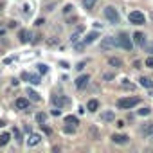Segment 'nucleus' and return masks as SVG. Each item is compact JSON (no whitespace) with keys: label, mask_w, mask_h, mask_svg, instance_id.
I'll list each match as a JSON object with an SVG mask.
<instances>
[{"label":"nucleus","mask_w":153,"mask_h":153,"mask_svg":"<svg viewBox=\"0 0 153 153\" xmlns=\"http://www.w3.org/2000/svg\"><path fill=\"white\" fill-rule=\"evenodd\" d=\"M139 103H140L139 97H121V99L117 101V106H119L121 110H131V108L137 106Z\"/></svg>","instance_id":"1"},{"label":"nucleus","mask_w":153,"mask_h":153,"mask_svg":"<svg viewBox=\"0 0 153 153\" xmlns=\"http://www.w3.org/2000/svg\"><path fill=\"white\" fill-rule=\"evenodd\" d=\"M105 16H106V20L110 24H119V13H117V9L114 6L105 7Z\"/></svg>","instance_id":"2"},{"label":"nucleus","mask_w":153,"mask_h":153,"mask_svg":"<svg viewBox=\"0 0 153 153\" xmlns=\"http://www.w3.org/2000/svg\"><path fill=\"white\" fill-rule=\"evenodd\" d=\"M128 20H130V24H133V25H142V24L146 22L144 13H140V11H131V13L128 15Z\"/></svg>","instance_id":"3"},{"label":"nucleus","mask_w":153,"mask_h":153,"mask_svg":"<svg viewBox=\"0 0 153 153\" xmlns=\"http://www.w3.org/2000/svg\"><path fill=\"white\" fill-rule=\"evenodd\" d=\"M117 42H119V47H123V49H126V51H131V49H133V42L130 40V36H128L126 33H121V34L117 36Z\"/></svg>","instance_id":"4"},{"label":"nucleus","mask_w":153,"mask_h":153,"mask_svg":"<svg viewBox=\"0 0 153 153\" xmlns=\"http://www.w3.org/2000/svg\"><path fill=\"white\" fill-rule=\"evenodd\" d=\"M115 47H119L117 38H114V36H106V38L101 40V49H103V51H110V49H115Z\"/></svg>","instance_id":"5"},{"label":"nucleus","mask_w":153,"mask_h":153,"mask_svg":"<svg viewBox=\"0 0 153 153\" xmlns=\"http://www.w3.org/2000/svg\"><path fill=\"white\" fill-rule=\"evenodd\" d=\"M88 81H90V76H88V74H83V76H79V78L76 79V88L83 90V88L88 85Z\"/></svg>","instance_id":"6"},{"label":"nucleus","mask_w":153,"mask_h":153,"mask_svg":"<svg viewBox=\"0 0 153 153\" xmlns=\"http://www.w3.org/2000/svg\"><path fill=\"white\" fill-rule=\"evenodd\" d=\"M68 103V97H65V96H54L52 97V105L56 106V108H61V106H65Z\"/></svg>","instance_id":"7"},{"label":"nucleus","mask_w":153,"mask_h":153,"mask_svg":"<svg viewBox=\"0 0 153 153\" xmlns=\"http://www.w3.org/2000/svg\"><path fill=\"white\" fill-rule=\"evenodd\" d=\"M112 140H114L115 144H128L130 137H128V135H123V133H114V135H112Z\"/></svg>","instance_id":"8"},{"label":"nucleus","mask_w":153,"mask_h":153,"mask_svg":"<svg viewBox=\"0 0 153 153\" xmlns=\"http://www.w3.org/2000/svg\"><path fill=\"white\" fill-rule=\"evenodd\" d=\"M15 106H16L18 110H25V108H29V99H27V97H18V99L15 101Z\"/></svg>","instance_id":"9"},{"label":"nucleus","mask_w":153,"mask_h":153,"mask_svg":"<svg viewBox=\"0 0 153 153\" xmlns=\"http://www.w3.org/2000/svg\"><path fill=\"white\" fill-rule=\"evenodd\" d=\"M133 42H135L139 47H144V45H146V36H144L142 33H139V31H137V33L133 34Z\"/></svg>","instance_id":"10"},{"label":"nucleus","mask_w":153,"mask_h":153,"mask_svg":"<svg viewBox=\"0 0 153 153\" xmlns=\"http://www.w3.org/2000/svg\"><path fill=\"white\" fill-rule=\"evenodd\" d=\"M40 142H42V135H40V133H33V135L29 137V140H27V144H29L31 148H33V146H38Z\"/></svg>","instance_id":"11"},{"label":"nucleus","mask_w":153,"mask_h":153,"mask_svg":"<svg viewBox=\"0 0 153 153\" xmlns=\"http://www.w3.org/2000/svg\"><path fill=\"white\" fill-rule=\"evenodd\" d=\"M139 85L144 87V88H153V81L149 78H146V76H142V78H139Z\"/></svg>","instance_id":"12"},{"label":"nucleus","mask_w":153,"mask_h":153,"mask_svg":"<svg viewBox=\"0 0 153 153\" xmlns=\"http://www.w3.org/2000/svg\"><path fill=\"white\" fill-rule=\"evenodd\" d=\"M99 36V33H96V31H92V33H88L87 36H85V40H83V43L85 45H90L92 42H96V38Z\"/></svg>","instance_id":"13"},{"label":"nucleus","mask_w":153,"mask_h":153,"mask_svg":"<svg viewBox=\"0 0 153 153\" xmlns=\"http://www.w3.org/2000/svg\"><path fill=\"white\" fill-rule=\"evenodd\" d=\"M97 108H99V101L97 99H90L87 103V110L88 112H97Z\"/></svg>","instance_id":"14"},{"label":"nucleus","mask_w":153,"mask_h":153,"mask_svg":"<svg viewBox=\"0 0 153 153\" xmlns=\"http://www.w3.org/2000/svg\"><path fill=\"white\" fill-rule=\"evenodd\" d=\"M108 65L114 68H119V67H123V59L121 58H108Z\"/></svg>","instance_id":"15"},{"label":"nucleus","mask_w":153,"mask_h":153,"mask_svg":"<svg viewBox=\"0 0 153 153\" xmlns=\"http://www.w3.org/2000/svg\"><path fill=\"white\" fill-rule=\"evenodd\" d=\"M101 119H103V121H106V123H110V121H114V119H115V114H114L112 110H106V112H103V114H101Z\"/></svg>","instance_id":"16"},{"label":"nucleus","mask_w":153,"mask_h":153,"mask_svg":"<svg viewBox=\"0 0 153 153\" xmlns=\"http://www.w3.org/2000/svg\"><path fill=\"white\" fill-rule=\"evenodd\" d=\"M29 31H25V29H20V33H18V38H20V42L22 43H27L29 42Z\"/></svg>","instance_id":"17"},{"label":"nucleus","mask_w":153,"mask_h":153,"mask_svg":"<svg viewBox=\"0 0 153 153\" xmlns=\"http://www.w3.org/2000/svg\"><path fill=\"white\" fill-rule=\"evenodd\" d=\"M65 123H67V124H72V126H78V124H79V119L76 117V115H67V117H65Z\"/></svg>","instance_id":"18"},{"label":"nucleus","mask_w":153,"mask_h":153,"mask_svg":"<svg viewBox=\"0 0 153 153\" xmlns=\"http://www.w3.org/2000/svg\"><path fill=\"white\" fill-rule=\"evenodd\" d=\"M142 133L146 135V137H149V135H153V123H148L144 128H142Z\"/></svg>","instance_id":"19"},{"label":"nucleus","mask_w":153,"mask_h":153,"mask_svg":"<svg viewBox=\"0 0 153 153\" xmlns=\"http://www.w3.org/2000/svg\"><path fill=\"white\" fill-rule=\"evenodd\" d=\"M27 96H29V99H33V101H40V94L34 92V90H29V88H27Z\"/></svg>","instance_id":"20"},{"label":"nucleus","mask_w":153,"mask_h":153,"mask_svg":"<svg viewBox=\"0 0 153 153\" xmlns=\"http://www.w3.org/2000/svg\"><path fill=\"white\" fill-rule=\"evenodd\" d=\"M9 139H11L9 133H2V135H0V146H6L9 142Z\"/></svg>","instance_id":"21"},{"label":"nucleus","mask_w":153,"mask_h":153,"mask_svg":"<svg viewBox=\"0 0 153 153\" xmlns=\"http://www.w3.org/2000/svg\"><path fill=\"white\" fill-rule=\"evenodd\" d=\"M81 33H83V27H79L78 31H76V33L70 36V42H72V43H76V42H78V38H79V34H81Z\"/></svg>","instance_id":"22"},{"label":"nucleus","mask_w":153,"mask_h":153,"mask_svg":"<svg viewBox=\"0 0 153 153\" xmlns=\"http://www.w3.org/2000/svg\"><path fill=\"white\" fill-rule=\"evenodd\" d=\"M96 6V0H83V7L85 9H92Z\"/></svg>","instance_id":"23"},{"label":"nucleus","mask_w":153,"mask_h":153,"mask_svg":"<svg viewBox=\"0 0 153 153\" xmlns=\"http://www.w3.org/2000/svg\"><path fill=\"white\" fill-rule=\"evenodd\" d=\"M29 83H33V85H40V78H38V76H34V74H29Z\"/></svg>","instance_id":"24"},{"label":"nucleus","mask_w":153,"mask_h":153,"mask_svg":"<svg viewBox=\"0 0 153 153\" xmlns=\"http://www.w3.org/2000/svg\"><path fill=\"white\" fill-rule=\"evenodd\" d=\"M149 112H151V110H149L148 106H144V108H140L137 114H139V115H149Z\"/></svg>","instance_id":"25"},{"label":"nucleus","mask_w":153,"mask_h":153,"mask_svg":"<svg viewBox=\"0 0 153 153\" xmlns=\"http://www.w3.org/2000/svg\"><path fill=\"white\" fill-rule=\"evenodd\" d=\"M36 121H38L40 124H43V123H45V114H36Z\"/></svg>","instance_id":"26"},{"label":"nucleus","mask_w":153,"mask_h":153,"mask_svg":"<svg viewBox=\"0 0 153 153\" xmlns=\"http://www.w3.org/2000/svg\"><path fill=\"white\" fill-rule=\"evenodd\" d=\"M13 135H15V139H16L18 142L22 140V133H20V130H16V128H15V130H13Z\"/></svg>","instance_id":"27"},{"label":"nucleus","mask_w":153,"mask_h":153,"mask_svg":"<svg viewBox=\"0 0 153 153\" xmlns=\"http://www.w3.org/2000/svg\"><path fill=\"white\" fill-rule=\"evenodd\" d=\"M47 70H49L47 65H38V72H40V74H47Z\"/></svg>","instance_id":"28"},{"label":"nucleus","mask_w":153,"mask_h":153,"mask_svg":"<svg viewBox=\"0 0 153 153\" xmlns=\"http://www.w3.org/2000/svg\"><path fill=\"white\" fill-rule=\"evenodd\" d=\"M146 67H149V68H153V56H149V58H146Z\"/></svg>","instance_id":"29"},{"label":"nucleus","mask_w":153,"mask_h":153,"mask_svg":"<svg viewBox=\"0 0 153 153\" xmlns=\"http://www.w3.org/2000/svg\"><path fill=\"white\" fill-rule=\"evenodd\" d=\"M72 9H74V7H72V6L68 4V6H65V9H63V13H65V15H68V13H70Z\"/></svg>","instance_id":"30"},{"label":"nucleus","mask_w":153,"mask_h":153,"mask_svg":"<svg viewBox=\"0 0 153 153\" xmlns=\"http://www.w3.org/2000/svg\"><path fill=\"white\" fill-rule=\"evenodd\" d=\"M51 114H52V115H56V117H58V115H61V108H54V110H52V112H51Z\"/></svg>","instance_id":"31"},{"label":"nucleus","mask_w":153,"mask_h":153,"mask_svg":"<svg viewBox=\"0 0 153 153\" xmlns=\"http://www.w3.org/2000/svg\"><path fill=\"white\" fill-rule=\"evenodd\" d=\"M63 130H65V133H74V130H76V128H74V126H72V128H70V126H65Z\"/></svg>","instance_id":"32"},{"label":"nucleus","mask_w":153,"mask_h":153,"mask_svg":"<svg viewBox=\"0 0 153 153\" xmlns=\"http://www.w3.org/2000/svg\"><path fill=\"white\" fill-rule=\"evenodd\" d=\"M103 78H105L106 81H110V79H114V74H105V76H103Z\"/></svg>","instance_id":"33"},{"label":"nucleus","mask_w":153,"mask_h":153,"mask_svg":"<svg viewBox=\"0 0 153 153\" xmlns=\"http://www.w3.org/2000/svg\"><path fill=\"white\" fill-rule=\"evenodd\" d=\"M42 130H43L47 135H51V133H52V131H51V128H47V126H43V124H42Z\"/></svg>","instance_id":"34"},{"label":"nucleus","mask_w":153,"mask_h":153,"mask_svg":"<svg viewBox=\"0 0 153 153\" xmlns=\"http://www.w3.org/2000/svg\"><path fill=\"white\" fill-rule=\"evenodd\" d=\"M43 24H45V20H43V18H38V20H36V25H38V27H40V25H43Z\"/></svg>","instance_id":"35"},{"label":"nucleus","mask_w":153,"mask_h":153,"mask_svg":"<svg viewBox=\"0 0 153 153\" xmlns=\"http://www.w3.org/2000/svg\"><path fill=\"white\" fill-rule=\"evenodd\" d=\"M83 67H85V61H81V63H78V67H76V68H78V70H83Z\"/></svg>","instance_id":"36"},{"label":"nucleus","mask_w":153,"mask_h":153,"mask_svg":"<svg viewBox=\"0 0 153 153\" xmlns=\"http://www.w3.org/2000/svg\"><path fill=\"white\" fill-rule=\"evenodd\" d=\"M117 128H124V121H117Z\"/></svg>","instance_id":"37"},{"label":"nucleus","mask_w":153,"mask_h":153,"mask_svg":"<svg viewBox=\"0 0 153 153\" xmlns=\"http://www.w3.org/2000/svg\"><path fill=\"white\" fill-rule=\"evenodd\" d=\"M2 126H4V121H0V128H2Z\"/></svg>","instance_id":"38"},{"label":"nucleus","mask_w":153,"mask_h":153,"mask_svg":"<svg viewBox=\"0 0 153 153\" xmlns=\"http://www.w3.org/2000/svg\"><path fill=\"white\" fill-rule=\"evenodd\" d=\"M0 13H2V4H0Z\"/></svg>","instance_id":"39"}]
</instances>
